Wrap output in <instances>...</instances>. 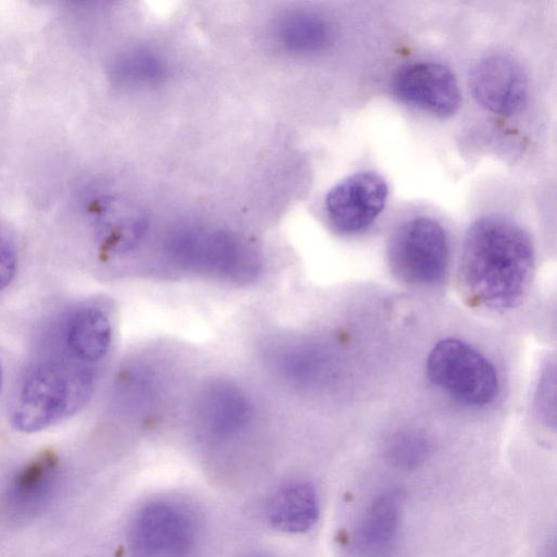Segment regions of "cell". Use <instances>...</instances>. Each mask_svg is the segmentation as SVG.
Segmentation results:
<instances>
[{
  "label": "cell",
  "mask_w": 557,
  "mask_h": 557,
  "mask_svg": "<svg viewBox=\"0 0 557 557\" xmlns=\"http://www.w3.org/2000/svg\"><path fill=\"white\" fill-rule=\"evenodd\" d=\"M535 251L529 234L499 216H484L468 228L458 284L465 301L504 312L520 305L534 275Z\"/></svg>",
  "instance_id": "obj_1"
},
{
  "label": "cell",
  "mask_w": 557,
  "mask_h": 557,
  "mask_svg": "<svg viewBox=\"0 0 557 557\" xmlns=\"http://www.w3.org/2000/svg\"><path fill=\"white\" fill-rule=\"evenodd\" d=\"M388 185L373 171L347 176L326 194L324 208L331 225L342 234H357L370 227L385 208Z\"/></svg>",
  "instance_id": "obj_7"
},
{
  "label": "cell",
  "mask_w": 557,
  "mask_h": 557,
  "mask_svg": "<svg viewBox=\"0 0 557 557\" xmlns=\"http://www.w3.org/2000/svg\"><path fill=\"white\" fill-rule=\"evenodd\" d=\"M392 89L399 101L442 119L454 115L461 103L455 73L437 62L422 61L401 66L393 77Z\"/></svg>",
  "instance_id": "obj_8"
},
{
  "label": "cell",
  "mask_w": 557,
  "mask_h": 557,
  "mask_svg": "<svg viewBox=\"0 0 557 557\" xmlns=\"http://www.w3.org/2000/svg\"><path fill=\"white\" fill-rule=\"evenodd\" d=\"M196 541L193 516L170 502L144 506L129 528V544L136 557H189Z\"/></svg>",
  "instance_id": "obj_6"
},
{
  "label": "cell",
  "mask_w": 557,
  "mask_h": 557,
  "mask_svg": "<svg viewBox=\"0 0 557 557\" xmlns=\"http://www.w3.org/2000/svg\"><path fill=\"white\" fill-rule=\"evenodd\" d=\"M475 101L485 110L510 116L522 110L528 99V81L520 64L504 54L479 61L469 77Z\"/></svg>",
  "instance_id": "obj_10"
},
{
  "label": "cell",
  "mask_w": 557,
  "mask_h": 557,
  "mask_svg": "<svg viewBox=\"0 0 557 557\" xmlns=\"http://www.w3.org/2000/svg\"><path fill=\"white\" fill-rule=\"evenodd\" d=\"M60 333V346L74 359L91 367H98L110 349L111 323L96 306L72 310L63 320Z\"/></svg>",
  "instance_id": "obj_12"
},
{
  "label": "cell",
  "mask_w": 557,
  "mask_h": 557,
  "mask_svg": "<svg viewBox=\"0 0 557 557\" xmlns=\"http://www.w3.org/2000/svg\"><path fill=\"white\" fill-rule=\"evenodd\" d=\"M60 349L26 370L10 410L16 431L45 430L79 411L90 398L97 367L82 363Z\"/></svg>",
  "instance_id": "obj_2"
},
{
  "label": "cell",
  "mask_w": 557,
  "mask_h": 557,
  "mask_svg": "<svg viewBox=\"0 0 557 557\" xmlns=\"http://www.w3.org/2000/svg\"><path fill=\"white\" fill-rule=\"evenodd\" d=\"M277 35L287 49L312 52L327 45L331 32L329 24L319 15L300 12L283 18Z\"/></svg>",
  "instance_id": "obj_15"
},
{
  "label": "cell",
  "mask_w": 557,
  "mask_h": 557,
  "mask_svg": "<svg viewBox=\"0 0 557 557\" xmlns=\"http://www.w3.org/2000/svg\"><path fill=\"white\" fill-rule=\"evenodd\" d=\"M60 481V465L52 451H44L23 465L10 478L1 497L9 521L26 522L50 503Z\"/></svg>",
  "instance_id": "obj_9"
},
{
  "label": "cell",
  "mask_w": 557,
  "mask_h": 557,
  "mask_svg": "<svg viewBox=\"0 0 557 557\" xmlns=\"http://www.w3.org/2000/svg\"><path fill=\"white\" fill-rule=\"evenodd\" d=\"M431 450V441L424 432L406 429L388 437L384 456L393 468L411 471L420 468L428 460Z\"/></svg>",
  "instance_id": "obj_16"
},
{
  "label": "cell",
  "mask_w": 557,
  "mask_h": 557,
  "mask_svg": "<svg viewBox=\"0 0 557 557\" xmlns=\"http://www.w3.org/2000/svg\"><path fill=\"white\" fill-rule=\"evenodd\" d=\"M16 250L14 243L3 226L0 225V290L5 288L16 272Z\"/></svg>",
  "instance_id": "obj_18"
},
{
  "label": "cell",
  "mask_w": 557,
  "mask_h": 557,
  "mask_svg": "<svg viewBox=\"0 0 557 557\" xmlns=\"http://www.w3.org/2000/svg\"><path fill=\"white\" fill-rule=\"evenodd\" d=\"M426 374L434 386L468 407H486L499 392L494 364L458 338H444L434 345L426 359Z\"/></svg>",
  "instance_id": "obj_3"
},
{
  "label": "cell",
  "mask_w": 557,
  "mask_h": 557,
  "mask_svg": "<svg viewBox=\"0 0 557 557\" xmlns=\"http://www.w3.org/2000/svg\"><path fill=\"white\" fill-rule=\"evenodd\" d=\"M114 71L119 77L133 82L150 79L157 75L158 66L149 57L132 54L120 60Z\"/></svg>",
  "instance_id": "obj_17"
},
{
  "label": "cell",
  "mask_w": 557,
  "mask_h": 557,
  "mask_svg": "<svg viewBox=\"0 0 557 557\" xmlns=\"http://www.w3.org/2000/svg\"><path fill=\"white\" fill-rule=\"evenodd\" d=\"M1 380H2V373H1V366H0V387H1Z\"/></svg>",
  "instance_id": "obj_19"
},
{
  "label": "cell",
  "mask_w": 557,
  "mask_h": 557,
  "mask_svg": "<svg viewBox=\"0 0 557 557\" xmlns=\"http://www.w3.org/2000/svg\"><path fill=\"white\" fill-rule=\"evenodd\" d=\"M252 408L246 394L228 383H215L201 394L197 417L202 430L211 437L228 438L249 423Z\"/></svg>",
  "instance_id": "obj_13"
},
{
  "label": "cell",
  "mask_w": 557,
  "mask_h": 557,
  "mask_svg": "<svg viewBox=\"0 0 557 557\" xmlns=\"http://www.w3.org/2000/svg\"><path fill=\"white\" fill-rule=\"evenodd\" d=\"M168 255L187 272L224 281L247 282L259 272V260L252 249L223 232L178 234L169 243Z\"/></svg>",
  "instance_id": "obj_5"
},
{
  "label": "cell",
  "mask_w": 557,
  "mask_h": 557,
  "mask_svg": "<svg viewBox=\"0 0 557 557\" xmlns=\"http://www.w3.org/2000/svg\"><path fill=\"white\" fill-rule=\"evenodd\" d=\"M401 499L395 491L377 495L367 507L354 536L359 557H391L399 540Z\"/></svg>",
  "instance_id": "obj_11"
},
{
  "label": "cell",
  "mask_w": 557,
  "mask_h": 557,
  "mask_svg": "<svg viewBox=\"0 0 557 557\" xmlns=\"http://www.w3.org/2000/svg\"><path fill=\"white\" fill-rule=\"evenodd\" d=\"M388 264L399 281L418 287L438 285L449 265V243L442 224L425 215L404 222L393 234Z\"/></svg>",
  "instance_id": "obj_4"
},
{
  "label": "cell",
  "mask_w": 557,
  "mask_h": 557,
  "mask_svg": "<svg viewBox=\"0 0 557 557\" xmlns=\"http://www.w3.org/2000/svg\"><path fill=\"white\" fill-rule=\"evenodd\" d=\"M320 504L315 487L304 481L288 483L278 488L267 506L269 523L290 534L309 531L318 521Z\"/></svg>",
  "instance_id": "obj_14"
}]
</instances>
